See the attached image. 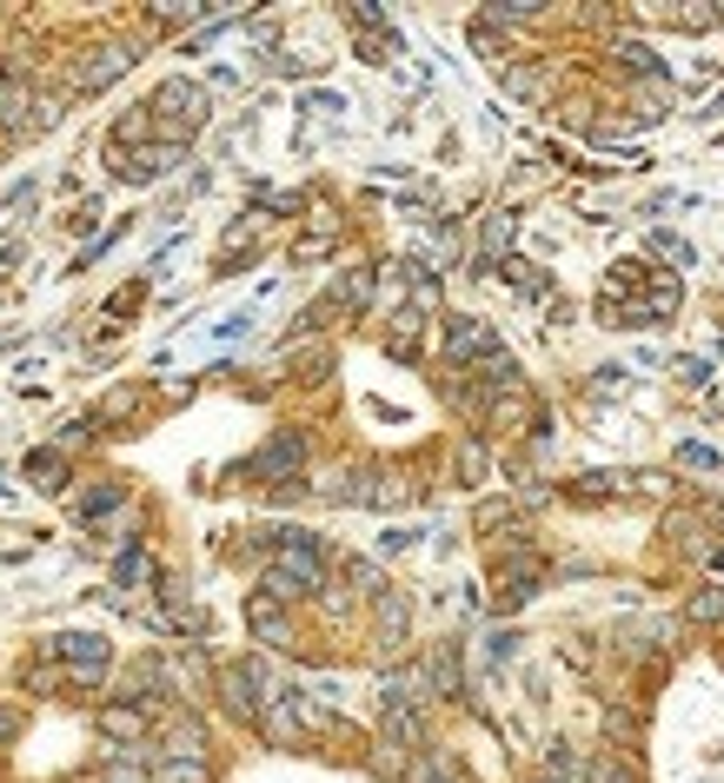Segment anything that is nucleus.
<instances>
[{
    "label": "nucleus",
    "mask_w": 724,
    "mask_h": 783,
    "mask_svg": "<svg viewBox=\"0 0 724 783\" xmlns=\"http://www.w3.org/2000/svg\"><path fill=\"white\" fill-rule=\"evenodd\" d=\"M280 551H273V571H266V597H306L327 584V558H319L312 532H273Z\"/></svg>",
    "instance_id": "f257e3e1"
},
{
    "label": "nucleus",
    "mask_w": 724,
    "mask_h": 783,
    "mask_svg": "<svg viewBox=\"0 0 724 783\" xmlns=\"http://www.w3.org/2000/svg\"><path fill=\"white\" fill-rule=\"evenodd\" d=\"M146 114H159V133H167V146H180V140H193V133L206 127V86H200V80H167V86L153 94Z\"/></svg>",
    "instance_id": "f03ea898"
},
{
    "label": "nucleus",
    "mask_w": 724,
    "mask_h": 783,
    "mask_svg": "<svg viewBox=\"0 0 724 783\" xmlns=\"http://www.w3.org/2000/svg\"><path fill=\"white\" fill-rule=\"evenodd\" d=\"M299 465H306V439L299 431H280V439H266L260 446V459L247 465L253 478H266V485H293L299 478Z\"/></svg>",
    "instance_id": "7ed1b4c3"
},
{
    "label": "nucleus",
    "mask_w": 724,
    "mask_h": 783,
    "mask_svg": "<svg viewBox=\"0 0 724 783\" xmlns=\"http://www.w3.org/2000/svg\"><path fill=\"white\" fill-rule=\"evenodd\" d=\"M133 67V47H94V54H80V67H73V86H80V94H100V86L107 80H120Z\"/></svg>",
    "instance_id": "20e7f679"
},
{
    "label": "nucleus",
    "mask_w": 724,
    "mask_h": 783,
    "mask_svg": "<svg viewBox=\"0 0 724 783\" xmlns=\"http://www.w3.org/2000/svg\"><path fill=\"white\" fill-rule=\"evenodd\" d=\"M486 353H499V339H492V325H486V319H446V359L478 366Z\"/></svg>",
    "instance_id": "39448f33"
},
{
    "label": "nucleus",
    "mask_w": 724,
    "mask_h": 783,
    "mask_svg": "<svg viewBox=\"0 0 724 783\" xmlns=\"http://www.w3.org/2000/svg\"><path fill=\"white\" fill-rule=\"evenodd\" d=\"M54 651L73 664L80 684H100V671H107V638H94V631H67V638H54Z\"/></svg>",
    "instance_id": "423d86ee"
},
{
    "label": "nucleus",
    "mask_w": 724,
    "mask_h": 783,
    "mask_svg": "<svg viewBox=\"0 0 724 783\" xmlns=\"http://www.w3.org/2000/svg\"><path fill=\"white\" fill-rule=\"evenodd\" d=\"M174 159H180V146H167V140H159V146H133V153L114 146V173H120V180H133V187H140V180H159Z\"/></svg>",
    "instance_id": "0eeeda50"
},
{
    "label": "nucleus",
    "mask_w": 724,
    "mask_h": 783,
    "mask_svg": "<svg viewBox=\"0 0 724 783\" xmlns=\"http://www.w3.org/2000/svg\"><path fill=\"white\" fill-rule=\"evenodd\" d=\"M538 571H545V565H538L532 551H512V558L499 565V612H512V604H525V597H532Z\"/></svg>",
    "instance_id": "6e6552de"
},
{
    "label": "nucleus",
    "mask_w": 724,
    "mask_h": 783,
    "mask_svg": "<svg viewBox=\"0 0 724 783\" xmlns=\"http://www.w3.org/2000/svg\"><path fill=\"white\" fill-rule=\"evenodd\" d=\"M672 306H678V280H652V293H645V299L612 306V319H618V325H645V319H665Z\"/></svg>",
    "instance_id": "1a4fd4ad"
},
{
    "label": "nucleus",
    "mask_w": 724,
    "mask_h": 783,
    "mask_svg": "<svg viewBox=\"0 0 724 783\" xmlns=\"http://www.w3.org/2000/svg\"><path fill=\"white\" fill-rule=\"evenodd\" d=\"M273 744H299V731H306V717H299V704L293 698H280V690H273V698L260 704V717H253Z\"/></svg>",
    "instance_id": "9d476101"
},
{
    "label": "nucleus",
    "mask_w": 724,
    "mask_h": 783,
    "mask_svg": "<svg viewBox=\"0 0 724 783\" xmlns=\"http://www.w3.org/2000/svg\"><path fill=\"white\" fill-rule=\"evenodd\" d=\"M247 625H253L260 644H293V625H286V612H280V597H266V591L247 604Z\"/></svg>",
    "instance_id": "9b49d317"
},
{
    "label": "nucleus",
    "mask_w": 724,
    "mask_h": 783,
    "mask_svg": "<svg viewBox=\"0 0 724 783\" xmlns=\"http://www.w3.org/2000/svg\"><path fill=\"white\" fill-rule=\"evenodd\" d=\"M406 625H413V604L399 597V591H379V631H385V644L406 638Z\"/></svg>",
    "instance_id": "f8f14e48"
},
{
    "label": "nucleus",
    "mask_w": 724,
    "mask_h": 783,
    "mask_svg": "<svg viewBox=\"0 0 724 783\" xmlns=\"http://www.w3.org/2000/svg\"><path fill=\"white\" fill-rule=\"evenodd\" d=\"M538 14H545V0H492V8H486L492 27H532Z\"/></svg>",
    "instance_id": "ddd939ff"
},
{
    "label": "nucleus",
    "mask_w": 724,
    "mask_h": 783,
    "mask_svg": "<svg viewBox=\"0 0 724 783\" xmlns=\"http://www.w3.org/2000/svg\"><path fill=\"white\" fill-rule=\"evenodd\" d=\"M672 114V80H645L638 86V120H665Z\"/></svg>",
    "instance_id": "4468645a"
},
{
    "label": "nucleus",
    "mask_w": 724,
    "mask_h": 783,
    "mask_svg": "<svg viewBox=\"0 0 724 783\" xmlns=\"http://www.w3.org/2000/svg\"><path fill=\"white\" fill-rule=\"evenodd\" d=\"M27 478H40V491H60V485H67V459H60V452H34V459H27Z\"/></svg>",
    "instance_id": "2eb2a0df"
},
{
    "label": "nucleus",
    "mask_w": 724,
    "mask_h": 783,
    "mask_svg": "<svg viewBox=\"0 0 724 783\" xmlns=\"http://www.w3.org/2000/svg\"><path fill=\"white\" fill-rule=\"evenodd\" d=\"M385 737H392V744H406V750H419V744H426L419 711H385Z\"/></svg>",
    "instance_id": "dca6fc26"
},
{
    "label": "nucleus",
    "mask_w": 724,
    "mask_h": 783,
    "mask_svg": "<svg viewBox=\"0 0 724 783\" xmlns=\"http://www.w3.org/2000/svg\"><path fill=\"white\" fill-rule=\"evenodd\" d=\"M665 21H672V27H685V34H704V27H717V14L704 8V0H685V8H665Z\"/></svg>",
    "instance_id": "f3484780"
},
{
    "label": "nucleus",
    "mask_w": 724,
    "mask_h": 783,
    "mask_svg": "<svg viewBox=\"0 0 724 783\" xmlns=\"http://www.w3.org/2000/svg\"><path fill=\"white\" fill-rule=\"evenodd\" d=\"M426 677H432L439 698H452V690H459V651H452V644H446V651H432V671H426Z\"/></svg>",
    "instance_id": "a211bd4d"
},
{
    "label": "nucleus",
    "mask_w": 724,
    "mask_h": 783,
    "mask_svg": "<svg viewBox=\"0 0 724 783\" xmlns=\"http://www.w3.org/2000/svg\"><path fill=\"white\" fill-rule=\"evenodd\" d=\"M585 783H638V770L625 757H592L585 763Z\"/></svg>",
    "instance_id": "6ab92c4d"
},
{
    "label": "nucleus",
    "mask_w": 724,
    "mask_h": 783,
    "mask_svg": "<svg viewBox=\"0 0 724 783\" xmlns=\"http://www.w3.org/2000/svg\"><path fill=\"white\" fill-rule=\"evenodd\" d=\"M618 67H625V73H638V80H658V67H665V60H658L652 47H631V40H625V47H618Z\"/></svg>",
    "instance_id": "aec40b11"
},
{
    "label": "nucleus",
    "mask_w": 724,
    "mask_h": 783,
    "mask_svg": "<svg viewBox=\"0 0 724 783\" xmlns=\"http://www.w3.org/2000/svg\"><path fill=\"white\" fill-rule=\"evenodd\" d=\"M512 233H519V226H512V213H492V220H486V259H478V266H492V259L512 246Z\"/></svg>",
    "instance_id": "412c9836"
},
{
    "label": "nucleus",
    "mask_w": 724,
    "mask_h": 783,
    "mask_svg": "<svg viewBox=\"0 0 724 783\" xmlns=\"http://www.w3.org/2000/svg\"><path fill=\"white\" fill-rule=\"evenodd\" d=\"M478 372H486V385H519V366H512V353H486V359H478Z\"/></svg>",
    "instance_id": "4be33fe9"
},
{
    "label": "nucleus",
    "mask_w": 724,
    "mask_h": 783,
    "mask_svg": "<svg viewBox=\"0 0 724 783\" xmlns=\"http://www.w3.org/2000/svg\"><path fill=\"white\" fill-rule=\"evenodd\" d=\"M167 744H174V750H180V757H193V763H200V744H206V731H200V724H193V717H180V724H174V731H167Z\"/></svg>",
    "instance_id": "5701e85b"
},
{
    "label": "nucleus",
    "mask_w": 724,
    "mask_h": 783,
    "mask_svg": "<svg viewBox=\"0 0 724 783\" xmlns=\"http://www.w3.org/2000/svg\"><path fill=\"white\" fill-rule=\"evenodd\" d=\"M153 14L167 21V27H187V21H200V14H206V0H159Z\"/></svg>",
    "instance_id": "b1692460"
},
{
    "label": "nucleus",
    "mask_w": 724,
    "mask_h": 783,
    "mask_svg": "<svg viewBox=\"0 0 724 783\" xmlns=\"http://www.w3.org/2000/svg\"><path fill=\"white\" fill-rule=\"evenodd\" d=\"M652 252H658V259H672V266H691V259H698V252H691V239H678V233H652Z\"/></svg>",
    "instance_id": "393cba45"
},
{
    "label": "nucleus",
    "mask_w": 724,
    "mask_h": 783,
    "mask_svg": "<svg viewBox=\"0 0 724 783\" xmlns=\"http://www.w3.org/2000/svg\"><path fill=\"white\" fill-rule=\"evenodd\" d=\"M691 625H724V591H698L691 597Z\"/></svg>",
    "instance_id": "a878e982"
},
{
    "label": "nucleus",
    "mask_w": 724,
    "mask_h": 783,
    "mask_svg": "<svg viewBox=\"0 0 724 783\" xmlns=\"http://www.w3.org/2000/svg\"><path fill=\"white\" fill-rule=\"evenodd\" d=\"M618 485H625V478H618V472H585V478H579V485H572V491H579V498H612V491H618Z\"/></svg>",
    "instance_id": "bb28decb"
},
{
    "label": "nucleus",
    "mask_w": 724,
    "mask_h": 783,
    "mask_svg": "<svg viewBox=\"0 0 724 783\" xmlns=\"http://www.w3.org/2000/svg\"><path fill=\"white\" fill-rule=\"evenodd\" d=\"M506 273H512V286H519V293H545V273H538V266H525V259H506Z\"/></svg>",
    "instance_id": "cd10ccee"
},
{
    "label": "nucleus",
    "mask_w": 724,
    "mask_h": 783,
    "mask_svg": "<svg viewBox=\"0 0 724 783\" xmlns=\"http://www.w3.org/2000/svg\"><path fill=\"white\" fill-rule=\"evenodd\" d=\"M372 299V273H353V280H340V306H366Z\"/></svg>",
    "instance_id": "c85d7f7f"
},
{
    "label": "nucleus",
    "mask_w": 724,
    "mask_h": 783,
    "mask_svg": "<svg viewBox=\"0 0 724 783\" xmlns=\"http://www.w3.org/2000/svg\"><path fill=\"white\" fill-rule=\"evenodd\" d=\"M678 465L685 472H717V452L711 446H678Z\"/></svg>",
    "instance_id": "c756f323"
},
{
    "label": "nucleus",
    "mask_w": 724,
    "mask_h": 783,
    "mask_svg": "<svg viewBox=\"0 0 724 783\" xmlns=\"http://www.w3.org/2000/svg\"><path fill=\"white\" fill-rule=\"evenodd\" d=\"M100 724H107V737H140V711H127V704H120V711H107Z\"/></svg>",
    "instance_id": "7c9ffc66"
},
{
    "label": "nucleus",
    "mask_w": 724,
    "mask_h": 783,
    "mask_svg": "<svg viewBox=\"0 0 724 783\" xmlns=\"http://www.w3.org/2000/svg\"><path fill=\"white\" fill-rule=\"evenodd\" d=\"M605 737L631 744V737H638V711H605Z\"/></svg>",
    "instance_id": "2f4dec72"
},
{
    "label": "nucleus",
    "mask_w": 724,
    "mask_h": 783,
    "mask_svg": "<svg viewBox=\"0 0 724 783\" xmlns=\"http://www.w3.org/2000/svg\"><path fill=\"white\" fill-rule=\"evenodd\" d=\"M459 472H465L472 485H478V478H486V446H465V452H459Z\"/></svg>",
    "instance_id": "473e14b6"
},
{
    "label": "nucleus",
    "mask_w": 724,
    "mask_h": 783,
    "mask_svg": "<svg viewBox=\"0 0 724 783\" xmlns=\"http://www.w3.org/2000/svg\"><path fill=\"white\" fill-rule=\"evenodd\" d=\"M592 392H598V399H618V392H625V372H618V366H605V372L592 379Z\"/></svg>",
    "instance_id": "72a5a7b5"
},
{
    "label": "nucleus",
    "mask_w": 724,
    "mask_h": 783,
    "mask_svg": "<svg viewBox=\"0 0 724 783\" xmlns=\"http://www.w3.org/2000/svg\"><path fill=\"white\" fill-rule=\"evenodd\" d=\"M120 498H127V491H120V485H100V491H94V498H87V518H100V511H114V505H120Z\"/></svg>",
    "instance_id": "f704fd0d"
},
{
    "label": "nucleus",
    "mask_w": 724,
    "mask_h": 783,
    "mask_svg": "<svg viewBox=\"0 0 724 783\" xmlns=\"http://www.w3.org/2000/svg\"><path fill=\"white\" fill-rule=\"evenodd\" d=\"M114 571H120V584H133V578H146V551H120V565H114Z\"/></svg>",
    "instance_id": "c9c22d12"
},
{
    "label": "nucleus",
    "mask_w": 724,
    "mask_h": 783,
    "mask_svg": "<svg viewBox=\"0 0 724 783\" xmlns=\"http://www.w3.org/2000/svg\"><path fill=\"white\" fill-rule=\"evenodd\" d=\"M167 783H206V770L193 757H180V763H167Z\"/></svg>",
    "instance_id": "e433bc0d"
},
{
    "label": "nucleus",
    "mask_w": 724,
    "mask_h": 783,
    "mask_svg": "<svg viewBox=\"0 0 724 783\" xmlns=\"http://www.w3.org/2000/svg\"><path fill=\"white\" fill-rule=\"evenodd\" d=\"M472 47H478V54H499L506 40H499V27H492V21H478V27H472Z\"/></svg>",
    "instance_id": "4c0bfd02"
},
{
    "label": "nucleus",
    "mask_w": 724,
    "mask_h": 783,
    "mask_svg": "<svg viewBox=\"0 0 724 783\" xmlns=\"http://www.w3.org/2000/svg\"><path fill=\"white\" fill-rule=\"evenodd\" d=\"M353 27H359V34H372V27H385V14L372 8V0H359V8H353Z\"/></svg>",
    "instance_id": "58836bf2"
},
{
    "label": "nucleus",
    "mask_w": 724,
    "mask_h": 783,
    "mask_svg": "<svg viewBox=\"0 0 724 783\" xmlns=\"http://www.w3.org/2000/svg\"><path fill=\"white\" fill-rule=\"evenodd\" d=\"M346 578H353V584H366V591H372V584H379V571H372V565H366V558H353V565H346ZM379 591H385V584H379Z\"/></svg>",
    "instance_id": "ea45409f"
},
{
    "label": "nucleus",
    "mask_w": 724,
    "mask_h": 783,
    "mask_svg": "<svg viewBox=\"0 0 724 783\" xmlns=\"http://www.w3.org/2000/svg\"><path fill=\"white\" fill-rule=\"evenodd\" d=\"M413 783H452V770L432 757V763H419V770H413Z\"/></svg>",
    "instance_id": "a19ab883"
},
{
    "label": "nucleus",
    "mask_w": 724,
    "mask_h": 783,
    "mask_svg": "<svg viewBox=\"0 0 724 783\" xmlns=\"http://www.w3.org/2000/svg\"><path fill=\"white\" fill-rule=\"evenodd\" d=\"M0 737H14V711H0Z\"/></svg>",
    "instance_id": "79ce46f5"
},
{
    "label": "nucleus",
    "mask_w": 724,
    "mask_h": 783,
    "mask_svg": "<svg viewBox=\"0 0 724 783\" xmlns=\"http://www.w3.org/2000/svg\"><path fill=\"white\" fill-rule=\"evenodd\" d=\"M0 94H8V73H0Z\"/></svg>",
    "instance_id": "37998d69"
}]
</instances>
